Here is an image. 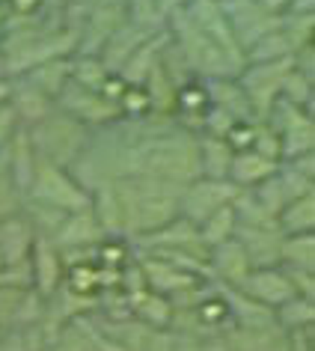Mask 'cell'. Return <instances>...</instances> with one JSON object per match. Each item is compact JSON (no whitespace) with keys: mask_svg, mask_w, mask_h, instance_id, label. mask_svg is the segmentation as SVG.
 Wrapping results in <instances>:
<instances>
[{"mask_svg":"<svg viewBox=\"0 0 315 351\" xmlns=\"http://www.w3.org/2000/svg\"><path fill=\"white\" fill-rule=\"evenodd\" d=\"M113 194L122 215V239L137 241L143 235L161 230L179 217L181 188L173 182L155 179L146 173H134L113 182Z\"/></svg>","mask_w":315,"mask_h":351,"instance_id":"cell-1","label":"cell"},{"mask_svg":"<svg viewBox=\"0 0 315 351\" xmlns=\"http://www.w3.org/2000/svg\"><path fill=\"white\" fill-rule=\"evenodd\" d=\"M27 134H30V143L42 161L63 167V170H68V167L81 158L86 143H90V128L81 125V122L72 117H66V113H60L57 108L42 122L30 125Z\"/></svg>","mask_w":315,"mask_h":351,"instance_id":"cell-2","label":"cell"},{"mask_svg":"<svg viewBox=\"0 0 315 351\" xmlns=\"http://www.w3.org/2000/svg\"><path fill=\"white\" fill-rule=\"evenodd\" d=\"M24 203H39V206L57 208L63 215H72V212H81V208H90V191L77 185V179L68 170L39 158Z\"/></svg>","mask_w":315,"mask_h":351,"instance_id":"cell-3","label":"cell"},{"mask_svg":"<svg viewBox=\"0 0 315 351\" xmlns=\"http://www.w3.org/2000/svg\"><path fill=\"white\" fill-rule=\"evenodd\" d=\"M294 60L286 57V60H270V63H247L244 72L238 75V84L244 95H247L250 108H253V117L259 122L268 119L270 108L277 104L279 99V84H283V75L292 69Z\"/></svg>","mask_w":315,"mask_h":351,"instance_id":"cell-4","label":"cell"},{"mask_svg":"<svg viewBox=\"0 0 315 351\" xmlns=\"http://www.w3.org/2000/svg\"><path fill=\"white\" fill-rule=\"evenodd\" d=\"M54 108L60 113H66V117L77 119L81 125L86 128H101V125H110V122H116L122 113H119V104L104 99L99 90H86V86L68 81L63 86V93L57 95Z\"/></svg>","mask_w":315,"mask_h":351,"instance_id":"cell-5","label":"cell"},{"mask_svg":"<svg viewBox=\"0 0 315 351\" xmlns=\"http://www.w3.org/2000/svg\"><path fill=\"white\" fill-rule=\"evenodd\" d=\"M220 10L226 15V21H229L235 42L244 51L250 45H256L262 36L279 30V24H283V15L268 12L259 0H223Z\"/></svg>","mask_w":315,"mask_h":351,"instance_id":"cell-6","label":"cell"},{"mask_svg":"<svg viewBox=\"0 0 315 351\" xmlns=\"http://www.w3.org/2000/svg\"><path fill=\"white\" fill-rule=\"evenodd\" d=\"M238 191L241 188H235L229 179L214 182V179H203V176H199L197 182H190V185L181 188L179 215L185 217V221H190L194 226H199L208 215H214L217 208L229 206Z\"/></svg>","mask_w":315,"mask_h":351,"instance_id":"cell-7","label":"cell"},{"mask_svg":"<svg viewBox=\"0 0 315 351\" xmlns=\"http://www.w3.org/2000/svg\"><path fill=\"white\" fill-rule=\"evenodd\" d=\"M30 277H33V292H36L42 301L54 298L60 289H63L66 280V265H63V253L51 239H42L36 235L30 250Z\"/></svg>","mask_w":315,"mask_h":351,"instance_id":"cell-8","label":"cell"},{"mask_svg":"<svg viewBox=\"0 0 315 351\" xmlns=\"http://www.w3.org/2000/svg\"><path fill=\"white\" fill-rule=\"evenodd\" d=\"M253 271L247 253H244L241 241L232 239L217 244V247L208 250V277L212 283H220V286H232V289H241L247 274Z\"/></svg>","mask_w":315,"mask_h":351,"instance_id":"cell-9","label":"cell"},{"mask_svg":"<svg viewBox=\"0 0 315 351\" xmlns=\"http://www.w3.org/2000/svg\"><path fill=\"white\" fill-rule=\"evenodd\" d=\"M244 292H247L253 301H259L262 306H268V310H277V306H283L286 301H292L297 298L292 280L283 271V265H274V268H253L247 280H244Z\"/></svg>","mask_w":315,"mask_h":351,"instance_id":"cell-10","label":"cell"},{"mask_svg":"<svg viewBox=\"0 0 315 351\" xmlns=\"http://www.w3.org/2000/svg\"><path fill=\"white\" fill-rule=\"evenodd\" d=\"M104 239L108 235L101 232L92 208H81V212H72L63 217V223H60V230L54 232L51 241L60 250H90V247H99Z\"/></svg>","mask_w":315,"mask_h":351,"instance_id":"cell-11","label":"cell"},{"mask_svg":"<svg viewBox=\"0 0 315 351\" xmlns=\"http://www.w3.org/2000/svg\"><path fill=\"white\" fill-rule=\"evenodd\" d=\"M235 239L241 241L253 268H274L279 265V241L283 232L277 226H235Z\"/></svg>","mask_w":315,"mask_h":351,"instance_id":"cell-12","label":"cell"},{"mask_svg":"<svg viewBox=\"0 0 315 351\" xmlns=\"http://www.w3.org/2000/svg\"><path fill=\"white\" fill-rule=\"evenodd\" d=\"M33 241H36V232H33V226L24 212L0 221V262H3V265L27 262Z\"/></svg>","mask_w":315,"mask_h":351,"instance_id":"cell-13","label":"cell"},{"mask_svg":"<svg viewBox=\"0 0 315 351\" xmlns=\"http://www.w3.org/2000/svg\"><path fill=\"white\" fill-rule=\"evenodd\" d=\"M3 158H6V167H10V176H12L15 188H18V194L27 197L33 173H36V164H39V155H36V149H33L30 134H27V128L24 125L15 131L10 146L3 149Z\"/></svg>","mask_w":315,"mask_h":351,"instance_id":"cell-14","label":"cell"},{"mask_svg":"<svg viewBox=\"0 0 315 351\" xmlns=\"http://www.w3.org/2000/svg\"><path fill=\"white\" fill-rule=\"evenodd\" d=\"M149 36H155V33H149V30H140L134 27V24H122V27L113 33V36L104 42V48L99 51V60H101V66L108 69V75H119L122 72V66L131 60V54L143 45V42Z\"/></svg>","mask_w":315,"mask_h":351,"instance_id":"cell-15","label":"cell"},{"mask_svg":"<svg viewBox=\"0 0 315 351\" xmlns=\"http://www.w3.org/2000/svg\"><path fill=\"white\" fill-rule=\"evenodd\" d=\"M10 81H12L10 104H12L15 117H18V122L24 128L36 125V122H42L51 110H54V101H51L45 93H39L33 84H27L24 77H10Z\"/></svg>","mask_w":315,"mask_h":351,"instance_id":"cell-16","label":"cell"},{"mask_svg":"<svg viewBox=\"0 0 315 351\" xmlns=\"http://www.w3.org/2000/svg\"><path fill=\"white\" fill-rule=\"evenodd\" d=\"M232 351H288V333L277 324L268 328H229L223 333Z\"/></svg>","mask_w":315,"mask_h":351,"instance_id":"cell-17","label":"cell"},{"mask_svg":"<svg viewBox=\"0 0 315 351\" xmlns=\"http://www.w3.org/2000/svg\"><path fill=\"white\" fill-rule=\"evenodd\" d=\"M277 161H270V158L253 152V149H244V152H235L232 155V164H229V176L226 179L232 182L235 188L241 191H250L262 185L265 179H270V176L277 173Z\"/></svg>","mask_w":315,"mask_h":351,"instance_id":"cell-18","label":"cell"},{"mask_svg":"<svg viewBox=\"0 0 315 351\" xmlns=\"http://www.w3.org/2000/svg\"><path fill=\"white\" fill-rule=\"evenodd\" d=\"M128 310H131V319L143 322L146 328H152V330L170 328V322H173L170 298L158 295L152 289H140V292L128 295Z\"/></svg>","mask_w":315,"mask_h":351,"instance_id":"cell-19","label":"cell"},{"mask_svg":"<svg viewBox=\"0 0 315 351\" xmlns=\"http://www.w3.org/2000/svg\"><path fill=\"white\" fill-rule=\"evenodd\" d=\"M27 84H33L39 93H45L51 101H57V95L63 93V86L72 81V57L63 60H48V63L33 66L30 72L21 75Z\"/></svg>","mask_w":315,"mask_h":351,"instance_id":"cell-20","label":"cell"},{"mask_svg":"<svg viewBox=\"0 0 315 351\" xmlns=\"http://www.w3.org/2000/svg\"><path fill=\"white\" fill-rule=\"evenodd\" d=\"M197 149H199V173H203V179L223 182L226 176H229V164H232V155H235L232 146L220 137L199 134Z\"/></svg>","mask_w":315,"mask_h":351,"instance_id":"cell-21","label":"cell"},{"mask_svg":"<svg viewBox=\"0 0 315 351\" xmlns=\"http://www.w3.org/2000/svg\"><path fill=\"white\" fill-rule=\"evenodd\" d=\"M277 230L283 235H310L315 232V191L292 199L277 215Z\"/></svg>","mask_w":315,"mask_h":351,"instance_id":"cell-22","label":"cell"},{"mask_svg":"<svg viewBox=\"0 0 315 351\" xmlns=\"http://www.w3.org/2000/svg\"><path fill=\"white\" fill-rule=\"evenodd\" d=\"M274 324L286 333L294 330H306L315 324V301H306V298H292L283 306L274 310Z\"/></svg>","mask_w":315,"mask_h":351,"instance_id":"cell-23","label":"cell"},{"mask_svg":"<svg viewBox=\"0 0 315 351\" xmlns=\"http://www.w3.org/2000/svg\"><path fill=\"white\" fill-rule=\"evenodd\" d=\"M235 226H238V217H235V208L229 203V206L217 208L214 215H208L205 221L199 223V241H203L205 247L212 250V247H217V244H223V241L232 239Z\"/></svg>","mask_w":315,"mask_h":351,"instance_id":"cell-24","label":"cell"},{"mask_svg":"<svg viewBox=\"0 0 315 351\" xmlns=\"http://www.w3.org/2000/svg\"><path fill=\"white\" fill-rule=\"evenodd\" d=\"M279 265L315 271V232L283 235V241H279Z\"/></svg>","mask_w":315,"mask_h":351,"instance_id":"cell-25","label":"cell"},{"mask_svg":"<svg viewBox=\"0 0 315 351\" xmlns=\"http://www.w3.org/2000/svg\"><path fill=\"white\" fill-rule=\"evenodd\" d=\"M312 90H315V81L306 77L303 72H297L294 63H292V69L283 75V84H279V99L294 104V108L312 110Z\"/></svg>","mask_w":315,"mask_h":351,"instance_id":"cell-26","label":"cell"},{"mask_svg":"<svg viewBox=\"0 0 315 351\" xmlns=\"http://www.w3.org/2000/svg\"><path fill=\"white\" fill-rule=\"evenodd\" d=\"M21 203H24V197L18 194V188H15L10 167H6V158H3V152H0V221L18 215Z\"/></svg>","mask_w":315,"mask_h":351,"instance_id":"cell-27","label":"cell"},{"mask_svg":"<svg viewBox=\"0 0 315 351\" xmlns=\"http://www.w3.org/2000/svg\"><path fill=\"white\" fill-rule=\"evenodd\" d=\"M283 271L292 280L297 298H306V301H315V283H312V271L310 268H288L283 265Z\"/></svg>","mask_w":315,"mask_h":351,"instance_id":"cell-28","label":"cell"},{"mask_svg":"<svg viewBox=\"0 0 315 351\" xmlns=\"http://www.w3.org/2000/svg\"><path fill=\"white\" fill-rule=\"evenodd\" d=\"M18 128H21V122H18V117H15L12 104L10 101L0 104V152L10 146V140L15 137V131Z\"/></svg>","mask_w":315,"mask_h":351,"instance_id":"cell-29","label":"cell"},{"mask_svg":"<svg viewBox=\"0 0 315 351\" xmlns=\"http://www.w3.org/2000/svg\"><path fill=\"white\" fill-rule=\"evenodd\" d=\"M176 339H179V333L170 330V328L152 330L149 333V339H146V346H143V351H173L176 348Z\"/></svg>","mask_w":315,"mask_h":351,"instance_id":"cell-30","label":"cell"},{"mask_svg":"<svg viewBox=\"0 0 315 351\" xmlns=\"http://www.w3.org/2000/svg\"><path fill=\"white\" fill-rule=\"evenodd\" d=\"M288 351H315V337H312V328L288 333Z\"/></svg>","mask_w":315,"mask_h":351,"instance_id":"cell-31","label":"cell"},{"mask_svg":"<svg viewBox=\"0 0 315 351\" xmlns=\"http://www.w3.org/2000/svg\"><path fill=\"white\" fill-rule=\"evenodd\" d=\"M42 3H45V0H10L12 12L18 15V19H30V15H39Z\"/></svg>","mask_w":315,"mask_h":351,"instance_id":"cell-32","label":"cell"},{"mask_svg":"<svg viewBox=\"0 0 315 351\" xmlns=\"http://www.w3.org/2000/svg\"><path fill=\"white\" fill-rule=\"evenodd\" d=\"M173 351H203V339L190 337V333H179L176 348H173Z\"/></svg>","mask_w":315,"mask_h":351,"instance_id":"cell-33","label":"cell"},{"mask_svg":"<svg viewBox=\"0 0 315 351\" xmlns=\"http://www.w3.org/2000/svg\"><path fill=\"white\" fill-rule=\"evenodd\" d=\"M312 10H315V0H292L286 15H312Z\"/></svg>","mask_w":315,"mask_h":351,"instance_id":"cell-34","label":"cell"},{"mask_svg":"<svg viewBox=\"0 0 315 351\" xmlns=\"http://www.w3.org/2000/svg\"><path fill=\"white\" fill-rule=\"evenodd\" d=\"M259 3L265 6L268 12H274V15H286L288 6H292V0H259Z\"/></svg>","mask_w":315,"mask_h":351,"instance_id":"cell-35","label":"cell"},{"mask_svg":"<svg viewBox=\"0 0 315 351\" xmlns=\"http://www.w3.org/2000/svg\"><path fill=\"white\" fill-rule=\"evenodd\" d=\"M203 351H232L226 346V337H208L203 339Z\"/></svg>","mask_w":315,"mask_h":351,"instance_id":"cell-36","label":"cell"},{"mask_svg":"<svg viewBox=\"0 0 315 351\" xmlns=\"http://www.w3.org/2000/svg\"><path fill=\"white\" fill-rule=\"evenodd\" d=\"M10 93H12V81H10V77L0 75V104L10 101Z\"/></svg>","mask_w":315,"mask_h":351,"instance_id":"cell-37","label":"cell"},{"mask_svg":"<svg viewBox=\"0 0 315 351\" xmlns=\"http://www.w3.org/2000/svg\"><path fill=\"white\" fill-rule=\"evenodd\" d=\"M217 3H223V0H217Z\"/></svg>","mask_w":315,"mask_h":351,"instance_id":"cell-38","label":"cell"},{"mask_svg":"<svg viewBox=\"0 0 315 351\" xmlns=\"http://www.w3.org/2000/svg\"><path fill=\"white\" fill-rule=\"evenodd\" d=\"M0 268H3V262H0Z\"/></svg>","mask_w":315,"mask_h":351,"instance_id":"cell-39","label":"cell"}]
</instances>
